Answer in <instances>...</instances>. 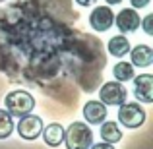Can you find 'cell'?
<instances>
[{
  "label": "cell",
  "instance_id": "cell-3",
  "mask_svg": "<svg viewBox=\"0 0 153 149\" xmlns=\"http://www.w3.org/2000/svg\"><path fill=\"white\" fill-rule=\"evenodd\" d=\"M118 122L126 128H140L146 122V110L138 103H124L118 108Z\"/></svg>",
  "mask_w": 153,
  "mask_h": 149
},
{
  "label": "cell",
  "instance_id": "cell-15",
  "mask_svg": "<svg viewBox=\"0 0 153 149\" xmlns=\"http://www.w3.org/2000/svg\"><path fill=\"white\" fill-rule=\"evenodd\" d=\"M14 132V118L4 108H0V139H6Z\"/></svg>",
  "mask_w": 153,
  "mask_h": 149
},
{
  "label": "cell",
  "instance_id": "cell-19",
  "mask_svg": "<svg viewBox=\"0 0 153 149\" xmlns=\"http://www.w3.org/2000/svg\"><path fill=\"white\" fill-rule=\"evenodd\" d=\"M76 2H78L79 6H91V4H95L97 0H76Z\"/></svg>",
  "mask_w": 153,
  "mask_h": 149
},
{
  "label": "cell",
  "instance_id": "cell-9",
  "mask_svg": "<svg viewBox=\"0 0 153 149\" xmlns=\"http://www.w3.org/2000/svg\"><path fill=\"white\" fill-rule=\"evenodd\" d=\"M83 118L93 126V124H103V120L107 118V107L101 101H87L83 107Z\"/></svg>",
  "mask_w": 153,
  "mask_h": 149
},
{
  "label": "cell",
  "instance_id": "cell-6",
  "mask_svg": "<svg viewBox=\"0 0 153 149\" xmlns=\"http://www.w3.org/2000/svg\"><path fill=\"white\" fill-rule=\"evenodd\" d=\"M43 132V120L35 114H27V116H22V120L18 122V134L22 136L23 139L27 142H33L41 136Z\"/></svg>",
  "mask_w": 153,
  "mask_h": 149
},
{
  "label": "cell",
  "instance_id": "cell-20",
  "mask_svg": "<svg viewBox=\"0 0 153 149\" xmlns=\"http://www.w3.org/2000/svg\"><path fill=\"white\" fill-rule=\"evenodd\" d=\"M120 2H122V0H107L108 6H114V4H120Z\"/></svg>",
  "mask_w": 153,
  "mask_h": 149
},
{
  "label": "cell",
  "instance_id": "cell-2",
  "mask_svg": "<svg viewBox=\"0 0 153 149\" xmlns=\"http://www.w3.org/2000/svg\"><path fill=\"white\" fill-rule=\"evenodd\" d=\"M66 149H89L93 145V132L85 122H72L64 130Z\"/></svg>",
  "mask_w": 153,
  "mask_h": 149
},
{
  "label": "cell",
  "instance_id": "cell-18",
  "mask_svg": "<svg viewBox=\"0 0 153 149\" xmlns=\"http://www.w3.org/2000/svg\"><path fill=\"white\" fill-rule=\"evenodd\" d=\"M89 149H114L111 145V143H105V142H101V143H93Z\"/></svg>",
  "mask_w": 153,
  "mask_h": 149
},
{
  "label": "cell",
  "instance_id": "cell-8",
  "mask_svg": "<svg viewBox=\"0 0 153 149\" xmlns=\"http://www.w3.org/2000/svg\"><path fill=\"white\" fill-rule=\"evenodd\" d=\"M134 95L138 101L149 105L153 103V76L151 74H142L134 78Z\"/></svg>",
  "mask_w": 153,
  "mask_h": 149
},
{
  "label": "cell",
  "instance_id": "cell-13",
  "mask_svg": "<svg viewBox=\"0 0 153 149\" xmlns=\"http://www.w3.org/2000/svg\"><path fill=\"white\" fill-rule=\"evenodd\" d=\"M101 138L105 143H118L122 139V132L118 128V122H103L101 124Z\"/></svg>",
  "mask_w": 153,
  "mask_h": 149
},
{
  "label": "cell",
  "instance_id": "cell-11",
  "mask_svg": "<svg viewBox=\"0 0 153 149\" xmlns=\"http://www.w3.org/2000/svg\"><path fill=\"white\" fill-rule=\"evenodd\" d=\"M41 136H43V139H45V143L49 147H58L60 143L64 142V128H62V124H58V122H51L49 126L43 128Z\"/></svg>",
  "mask_w": 153,
  "mask_h": 149
},
{
  "label": "cell",
  "instance_id": "cell-10",
  "mask_svg": "<svg viewBox=\"0 0 153 149\" xmlns=\"http://www.w3.org/2000/svg\"><path fill=\"white\" fill-rule=\"evenodd\" d=\"M130 58H132V66L138 68H149L153 64V49L147 45H138L134 49H130Z\"/></svg>",
  "mask_w": 153,
  "mask_h": 149
},
{
  "label": "cell",
  "instance_id": "cell-5",
  "mask_svg": "<svg viewBox=\"0 0 153 149\" xmlns=\"http://www.w3.org/2000/svg\"><path fill=\"white\" fill-rule=\"evenodd\" d=\"M114 23L120 29V35L134 33V31H138V27L142 25V18H140V14L134 8H122V10L114 16Z\"/></svg>",
  "mask_w": 153,
  "mask_h": 149
},
{
  "label": "cell",
  "instance_id": "cell-12",
  "mask_svg": "<svg viewBox=\"0 0 153 149\" xmlns=\"http://www.w3.org/2000/svg\"><path fill=\"white\" fill-rule=\"evenodd\" d=\"M107 49L108 52H111L112 56H116V58H122V56H126L128 52H130V41H128L124 35H114V37L108 41V45H107Z\"/></svg>",
  "mask_w": 153,
  "mask_h": 149
},
{
  "label": "cell",
  "instance_id": "cell-7",
  "mask_svg": "<svg viewBox=\"0 0 153 149\" xmlns=\"http://www.w3.org/2000/svg\"><path fill=\"white\" fill-rule=\"evenodd\" d=\"M112 23H114V12H112L108 6H97V8H93V12H91V16H89L91 29H95V31H107V29H111V27H112Z\"/></svg>",
  "mask_w": 153,
  "mask_h": 149
},
{
  "label": "cell",
  "instance_id": "cell-17",
  "mask_svg": "<svg viewBox=\"0 0 153 149\" xmlns=\"http://www.w3.org/2000/svg\"><path fill=\"white\" fill-rule=\"evenodd\" d=\"M130 2H132V6H134V8H146L151 0H130Z\"/></svg>",
  "mask_w": 153,
  "mask_h": 149
},
{
  "label": "cell",
  "instance_id": "cell-16",
  "mask_svg": "<svg viewBox=\"0 0 153 149\" xmlns=\"http://www.w3.org/2000/svg\"><path fill=\"white\" fill-rule=\"evenodd\" d=\"M142 23H143V31H146L147 35H153V16H147Z\"/></svg>",
  "mask_w": 153,
  "mask_h": 149
},
{
  "label": "cell",
  "instance_id": "cell-4",
  "mask_svg": "<svg viewBox=\"0 0 153 149\" xmlns=\"http://www.w3.org/2000/svg\"><path fill=\"white\" fill-rule=\"evenodd\" d=\"M99 97H101L103 105H112V107H120V105L126 103L128 91L124 89L122 83L118 82H107L101 85L99 89Z\"/></svg>",
  "mask_w": 153,
  "mask_h": 149
},
{
  "label": "cell",
  "instance_id": "cell-14",
  "mask_svg": "<svg viewBox=\"0 0 153 149\" xmlns=\"http://www.w3.org/2000/svg\"><path fill=\"white\" fill-rule=\"evenodd\" d=\"M112 74H114L116 82L118 83H124V82H130V79H134V66H132L130 62H118L114 64V68H112Z\"/></svg>",
  "mask_w": 153,
  "mask_h": 149
},
{
  "label": "cell",
  "instance_id": "cell-1",
  "mask_svg": "<svg viewBox=\"0 0 153 149\" xmlns=\"http://www.w3.org/2000/svg\"><path fill=\"white\" fill-rule=\"evenodd\" d=\"M6 105V112L14 118V116H27L35 108V97L25 89H14L4 97Z\"/></svg>",
  "mask_w": 153,
  "mask_h": 149
}]
</instances>
